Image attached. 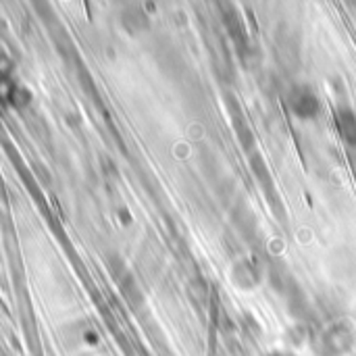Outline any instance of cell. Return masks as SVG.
Instances as JSON below:
<instances>
[{"instance_id": "1", "label": "cell", "mask_w": 356, "mask_h": 356, "mask_svg": "<svg viewBox=\"0 0 356 356\" xmlns=\"http://www.w3.org/2000/svg\"><path fill=\"white\" fill-rule=\"evenodd\" d=\"M294 113L298 115V117H315V113H317V108H319V104H317V98L315 96H311V94H296L294 96Z\"/></svg>"}, {"instance_id": "2", "label": "cell", "mask_w": 356, "mask_h": 356, "mask_svg": "<svg viewBox=\"0 0 356 356\" xmlns=\"http://www.w3.org/2000/svg\"><path fill=\"white\" fill-rule=\"evenodd\" d=\"M340 127H342V134H344V138L350 142V144H356V121L355 117L350 115V113H344L342 117H340Z\"/></svg>"}]
</instances>
